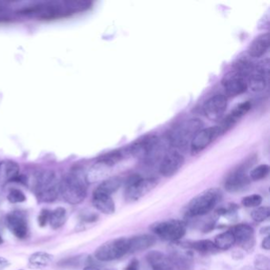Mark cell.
Instances as JSON below:
<instances>
[{
	"label": "cell",
	"mask_w": 270,
	"mask_h": 270,
	"mask_svg": "<svg viewBox=\"0 0 270 270\" xmlns=\"http://www.w3.org/2000/svg\"><path fill=\"white\" fill-rule=\"evenodd\" d=\"M90 5L92 2L86 0L52 1L22 8L18 10V13L23 16H34L39 20H58L88 10Z\"/></svg>",
	"instance_id": "6da1fadb"
},
{
	"label": "cell",
	"mask_w": 270,
	"mask_h": 270,
	"mask_svg": "<svg viewBox=\"0 0 270 270\" xmlns=\"http://www.w3.org/2000/svg\"><path fill=\"white\" fill-rule=\"evenodd\" d=\"M254 64L246 60H240L234 68L225 74L222 86L228 97H237L245 93L248 89V77Z\"/></svg>",
	"instance_id": "7a4b0ae2"
},
{
	"label": "cell",
	"mask_w": 270,
	"mask_h": 270,
	"mask_svg": "<svg viewBox=\"0 0 270 270\" xmlns=\"http://www.w3.org/2000/svg\"><path fill=\"white\" fill-rule=\"evenodd\" d=\"M88 184L86 174L80 169L74 170L60 181V194L67 203L76 206L85 200Z\"/></svg>",
	"instance_id": "3957f363"
},
{
	"label": "cell",
	"mask_w": 270,
	"mask_h": 270,
	"mask_svg": "<svg viewBox=\"0 0 270 270\" xmlns=\"http://www.w3.org/2000/svg\"><path fill=\"white\" fill-rule=\"evenodd\" d=\"M222 198V192L220 188H208L188 202L184 211L186 216L196 218L208 215L221 202Z\"/></svg>",
	"instance_id": "277c9868"
},
{
	"label": "cell",
	"mask_w": 270,
	"mask_h": 270,
	"mask_svg": "<svg viewBox=\"0 0 270 270\" xmlns=\"http://www.w3.org/2000/svg\"><path fill=\"white\" fill-rule=\"evenodd\" d=\"M203 122L198 118H190L182 120L168 134L170 144L180 150L186 149L198 132L203 128Z\"/></svg>",
	"instance_id": "5b68a950"
},
{
	"label": "cell",
	"mask_w": 270,
	"mask_h": 270,
	"mask_svg": "<svg viewBox=\"0 0 270 270\" xmlns=\"http://www.w3.org/2000/svg\"><path fill=\"white\" fill-rule=\"evenodd\" d=\"M60 182L52 170L40 172L35 177L34 191L39 202L51 203L58 199Z\"/></svg>",
	"instance_id": "8992f818"
},
{
	"label": "cell",
	"mask_w": 270,
	"mask_h": 270,
	"mask_svg": "<svg viewBox=\"0 0 270 270\" xmlns=\"http://www.w3.org/2000/svg\"><path fill=\"white\" fill-rule=\"evenodd\" d=\"M257 161V156H251L244 160L240 165L232 169L225 178L224 186L226 192L236 194L245 190L249 186L251 181L248 170Z\"/></svg>",
	"instance_id": "52a82bcc"
},
{
	"label": "cell",
	"mask_w": 270,
	"mask_h": 270,
	"mask_svg": "<svg viewBox=\"0 0 270 270\" xmlns=\"http://www.w3.org/2000/svg\"><path fill=\"white\" fill-rule=\"evenodd\" d=\"M157 184L158 180L154 178H144L138 174L130 175L124 183V199L128 202H136L154 190Z\"/></svg>",
	"instance_id": "ba28073f"
},
{
	"label": "cell",
	"mask_w": 270,
	"mask_h": 270,
	"mask_svg": "<svg viewBox=\"0 0 270 270\" xmlns=\"http://www.w3.org/2000/svg\"><path fill=\"white\" fill-rule=\"evenodd\" d=\"M160 146L158 137L154 134H148L136 140L126 149V152L135 158L150 162L154 160L156 153H158Z\"/></svg>",
	"instance_id": "9c48e42d"
},
{
	"label": "cell",
	"mask_w": 270,
	"mask_h": 270,
	"mask_svg": "<svg viewBox=\"0 0 270 270\" xmlns=\"http://www.w3.org/2000/svg\"><path fill=\"white\" fill-rule=\"evenodd\" d=\"M150 229L161 240L177 242L186 234L187 224L180 220H168L156 222L152 225Z\"/></svg>",
	"instance_id": "30bf717a"
},
{
	"label": "cell",
	"mask_w": 270,
	"mask_h": 270,
	"mask_svg": "<svg viewBox=\"0 0 270 270\" xmlns=\"http://www.w3.org/2000/svg\"><path fill=\"white\" fill-rule=\"evenodd\" d=\"M128 254V238L120 237L107 241L96 249L94 258L103 262L118 260Z\"/></svg>",
	"instance_id": "8fae6325"
},
{
	"label": "cell",
	"mask_w": 270,
	"mask_h": 270,
	"mask_svg": "<svg viewBox=\"0 0 270 270\" xmlns=\"http://www.w3.org/2000/svg\"><path fill=\"white\" fill-rule=\"evenodd\" d=\"M168 256L176 270H195L194 254L181 242H173L168 248Z\"/></svg>",
	"instance_id": "7c38bea8"
},
{
	"label": "cell",
	"mask_w": 270,
	"mask_h": 270,
	"mask_svg": "<svg viewBox=\"0 0 270 270\" xmlns=\"http://www.w3.org/2000/svg\"><path fill=\"white\" fill-rule=\"evenodd\" d=\"M219 126H212V127L204 128L198 132L196 135L194 136L190 145V152L192 156H196L199 153L206 150L208 146L218 138L222 136Z\"/></svg>",
	"instance_id": "4fadbf2b"
},
{
	"label": "cell",
	"mask_w": 270,
	"mask_h": 270,
	"mask_svg": "<svg viewBox=\"0 0 270 270\" xmlns=\"http://www.w3.org/2000/svg\"><path fill=\"white\" fill-rule=\"evenodd\" d=\"M230 230L236 238V244H238L242 249L248 253L254 250L256 240L254 229L250 225L238 224L232 226Z\"/></svg>",
	"instance_id": "5bb4252c"
},
{
	"label": "cell",
	"mask_w": 270,
	"mask_h": 270,
	"mask_svg": "<svg viewBox=\"0 0 270 270\" xmlns=\"http://www.w3.org/2000/svg\"><path fill=\"white\" fill-rule=\"evenodd\" d=\"M228 107V98L222 94H215L208 99L203 106L204 114L212 122L220 120Z\"/></svg>",
	"instance_id": "9a60e30c"
},
{
	"label": "cell",
	"mask_w": 270,
	"mask_h": 270,
	"mask_svg": "<svg viewBox=\"0 0 270 270\" xmlns=\"http://www.w3.org/2000/svg\"><path fill=\"white\" fill-rule=\"evenodd\" d=\"M268 81V63L264 61L254 65L248 77V88L254 92H260L267 86Z\"/></svg>",
	"instance_id": "2e32d148"
},
{
	"label": "cell",
	"mask_w": 270,
	"mask_h": 270,
	"mask_svg": "<svg viewBox=\"0 0 270 270\" xmlns=\"http://www.w3.org/2000/svg\"><path fill=\"white\" fill-rule=\"evenodd\" d=\"M184 164V156L178 152L172 150L164 154L160 162L158 170L164 177L170 178L178 172Z\"/></svg>",
	"instance_id": "e0dca14e"
},
{
	"label": "cell",
	"mask_w": 270,
	"mask_h": 270,
	"mask_svg": "<svg viewBox=\"0 0 270 270\" xmlns=\"http://www.w3.org/2000/svg\"><path fill=\"white\" fill-rule=\"evenodd\" d=\"M8 228L16 238L24 240L29 234V226L26 216L21 212H12L6 216Z\"/></svg>",
	"instance_id": "ac0fdd59"
},
{
	"label": "cell",
	"mask_w": 270,
	"mask_h": 270,
	"mask_svg": "<svg viewBox=\"0 0 270 270\" xmlns=\"http://www.w3.org/2000/svg\"><path fill=\"white\" fill-rule=\"evenodd\" d=\"M250 108L251 102L249 101L244 102L234 107V110H232L228 116H225L218 124L222 135L234 127L237 124V122L249 112Z\"/></svg>",
	"instance_id": "d6986e66"
},
{
	"label": "cell",
	"mask_w": 270,
	"mask_h": 270,
	"mask_svg": "<svg viewBox=\"0 0 270 270\" xmlns=\"http://www.w3.org/2000/svg\"><path fill=\"white\" fill-rule=\"evenodd\" d=\"M156 242V236L148 234H138L132 236L131 238H128V254L146 250L153 246Z\"/></svg>",
	"instance_id": "ffe728a7"
},
{
	"label": "cell",
	"mask_w": 270,
	"mask_h": 270,
	"mask_svg": "<svg viewBox=\"0 0 270 270\" xmlns=\"http://www.w3.org/2000/svg\"><path fill=\"white\" fill-rule=\"evenodd\" d=\"M270 48V34L264 32L254 39L248 47V52L250 58H260L266 55Z\"/></svg>",
	"instance_id": "44dd1931"
},
{
	"label": "cell",
	"mask_w": 270,
	"mask_h": 270,
	"mask_svg": "<svg viewBox=\"0 0 270 270\" xmlns=\"http://www.w3.org/2000/svg\"><path fill=\"white\" fill-rule=\"evenodd\" d=\"M146 260L152 270H176L168 256L161 251H149L146 254Z\"/></svg>",
	"instance_id": "7402d4cb"
},
{
	"label": "cell",
	"mask_w": 270,
	"mask_h": 270,
	"mask_svg": "<svg viewBox=\"0 0 270 270\" xmlns=\"http://www.w3.org/2000/svg\"><path fill=\"white\" fill-rule=\"evenodd\" d=\"M92 203L96 210L106 215H110L114 213L116 210L115 203L112 200V196H108L106 194L94 191Z\"/></svg>",
	"instance_id": "603a6c76"
},
{
	"label": "cell",
	"mask_w": 270,
	"mask_h": 270,
	"mask_svg": "<svg viewBox=\"0 0 270 270\" xmlns=\"http://www.w3.org/2000/svg\"><path fill=\"white\" fill-rule=\"evenodd\" d=\"M184 248L191 250H195L202 255L215 254L219 250L217 249L214 242L210 240H196V241L181 242Z\"/></svg>",
	"instance_id": "cb8c5ba5"
},
{
	"label": "cell",
	"mask_w": 270,
	"mask_h": 270,
	"mask_svg": "<svg viewBox=\"0 0 270 270\" xmlns=\"http://www.w3.org/2000/svg\"><path fill=\"white\" fill-rule=\"evenodd\" d=\"M54 258V255L46 253L44 251L35 252L30 257L29 266L32 268H38V270L46 268L52 262Z\"/></svg>",
	"instance_id": "d4e9b609"
},
{
	"label": "cell",
	"mask_w": 270,
	"mask_h": 270,
	"mask_svg": "<svg viewBox=\"0 0 270 270\" xmlns=\"http://www.w3.org/2000/svg\"><path fill=\"white\" fill-rule=\"evenodd\" d=\"M122 184V179L120 177L115 176V177L108 178L103 180L94 191L111 196L112 194L116 192L120 188Z\"/></svg>",
	"instance_id": "484cf974"
},
{
	"label": "cell",
	"mask_w": 270,
	"mask_h": 270,
	"mask_svg": "<svg viewBox=\"0 0 270 270\" xmlns=\"http://www.w3.org/2000/svg\"><path fill=\"white\" fill-rule=\"evenodd\" d=\"M92 263V258L88 255L81 254L78 256H73V257L68 258L61 260L58 266L62 268H78L80 267L86 266ZM84 266V267H85Z\"/></svg>",
	"instance_id": "4316f807"
},
{
	"label": "cell",
	"mask_w": 270,
	"mask_h": 270,
	"mask_svg": "<svg viewBox=\"0 0 270 270\" xmlns=\"http://www.w3.org/2000/svg\"><path fill=\"white\" fill-rule=\"evenodd\" d=\"M110 168H108L107 166L96 162V165L90 170L88 174H86V182L88 183H94L105 180L110 173Z\"/></svg>",
	"instance_id": "83f0119b"
},
{
	"label": "cell",
	"mask_w": 270,
	"mask_h": 270,
	"mask_svg": "<svg viewBox=\"0 0 270 270\" xmlns=\"http://www.w3.org/2000/svg\"><path fill=\"white\" fill-rule=\"evenodd\" d=\"M127 154L126 152L122 150H114L101 154L97 158V162L107 166L108 168H112V166L116 165L122 160H124V156Z\"/></svg>",
	"instance_id": "f1b7e54d"
},
{
	"label": "cell",
	"mask_w": 270,
	"mask_h": 270,
	"mask_svg": "<svg viewBox=\"0 0 270 270\" xmlns=\"http://www.w3.org/2000/svg\"><path fill=\"white\" fill-rule=\"evenodd\" d=\"M0 170L4 174L5 181L8 182H14L20 175V166L13 161H5L0 164Z\"/></svg>",
	"instance_id": "f546056e"
},
{
	"label": "cell",
	"mask_w": 270,
	"mask_h": 270,
	"mask_svg": "<svg viewBox=\"0 0 270 270\" xmlns=\"http://www.w3.org/2000/svg\"><path fill=\"white\" fill-rule=\"evenodd\" d=\"M213 242L219 250H228L236 244V238L229 230L217 234Z\"/></svg>",
	"instance_id": "4dcf8cb0"
},
{
	"label": "cell",
	"mask_w": 270,
	"mask_h": 270,
	"mask_svg": "<svg viewBox=\"0 0 270 270\" xmlns=\"http://www.w3.org/2000/svg\"><path fill=\"white\" fill-rule=\"evenodd\" d=\"M67 220V211L64 208L58 207L50 212V226L54 230L60 228Z\"/></svg>",
	"instance_id": "1f68e13d"
},
{
	"label": "cell",
	"mask_w": 270,
	"mask_h": 270,
	"mask_svg": "<svg viewBox=\"0 0 270 270\" xmlns=\"http://www.w3.org/2000/svg\"><path fill=\"white\" fill-rule=\"evenodd\" d=\"M270 173V166L267 164H260L251 170L249 174L250 181L258 182L266 178Z\"/></svg>",
	"instance_id": "d6a6232c"
},
{
	"label": "cell",
	"mask_w": 270,
	"mask_h": 270,
	"mask_svg": "<svg viewBox=\"0 0 270 270\" xmlns=\"http://www.w3.org/2000/svg\"><path fill=\"white\" fill-rule=\"evenodd\" d=\"M270 216V210L268 206H259L255 208L251 212L250 216L254 221L257 222H264L268 219Z\"/></svg>",
	"instance_id": "836d02e7"
},
{
	"label": "cell",
	"mask_w": 270,
	"mask_h": 270,
	"mask_svg": "<svg viewBox=\"0 0 270 270\" xmlns=\"http://www.w3.org/2000/svg\"><path fill=\"white\" fill-rule=\"evenodd\" d=\"M262 196L259 194H251L242 199V206L246 208H257L262 203Z\"/></svg>",
	"instance_id": "e575fe53"
},
{
	"label": "cell",
	"mask_w": 270,
	"mask_h": 270,
	"mask_svg": "<svg viewBox=\"0 0 270 270\" xmlns=\"http://www.w3.org/2000/svg\"><path fill=\"white\" fill-rule=\"evenodd\" d=\"M270 260L266 255H256L254 260V267L256 270H270Z\"/></svg>",
	"instance_id": "d590c367"
},
{
	"label": "cell",
	"mask_w": 270,
	"mask_h": 270,
	"mask_svg": "<svg viewBox=\"0 0 270 270\" xmlns=\"http://www.w3.org/2000/svg\"><path fill=\"white\" fill-rule=\"evenodd\" d=\"M8 200L12 204L22 203L26 200V196L20 190L12 188L8 194Z\"/></svg>",
	"instance_id": "8d00e7d4"
},
{
	"label": "cell",
	"mask_w": 270,
	"mask_h": 270,
	"mask_svg": "<svg viewBox=\"0 0 270 270\" xmlns=\"http://www.w3.org/2000/svg\"><path fill=\"white\" fill-rule=\"evenodd\" d=\"M50 212L51 211L46 210V208L40 211V214L38 217V225L40 228H44L48 224V220H50Z\"/></svg>",
	"instance_id": "74e56055"
},
{
	"label": "cell",
	"mask_w": 270,
	"mask_h": 270,
	"mask_svg": "<svg viewBox=\"0 0 270 270\" xmlns=\"http://www.w3.org/2000/svg\"><path fill=\"white\" fill-rule=\"evenodd\" d=\"M98 215L94 212L86 213L81 216V221L86 224H92L98 220Z\"/></svg>",
	"instance_id": "f35d334b"
},
{
	"label": "cell",
	"mask_w": 270,
	"mask_h": 270,
	"mask_svg": "<svg viewBox=\"0 0 270 270\" xmlns=\"http://www.w3.org/2000/svg\"><path fill=\"white\" fill-rule=\"evenodd\" d=\"M124 270H140L139 260L136 258L132 259L128 264L124 267Z\"/></svg>",
	"instance_id": "ab89813d"
},
{
	"label": "cell",
	"mask_w": 270,
	"mask_h": 270,
	"mask_svg": "<svg viewBox=\"0 0 270 270\" xmlns=\"http://www.w3.org/2000/svg\"><path fill=\"white\" fill-rule=\"evenodd\" d=\"M82 270H115L114 268H108V267L102 266L98 264H92L84 267Z\"/></svg>",
	"instance_id": "60d3db41"
},
{
	"label": "cell",
	"mask_w": 270,
	"mask_h": 270,
	"mask_svg": "<svg viewBox=\"0 0 270 270\" xmlns=\"http://www.w3.org/2000/svg\"><path fill=\"white\" fill-rule=\"evenodd\" d=\"M8 18V9L2 2H0V22L6 20Z\"/></svg>",
	"instance_id": "b9f144b4"
},
{
	"label": "cell",
	"mask_w": 270,
	"mask_h": 270,
	"mask_svg": "<svg viewBox=\"0 0 270 270\" xmlns=\"http://www.w3.org/2000/svg\"><path fill=\"white\" fill-rule=\"evenodd\" d=\"M232 258L238 260L244 258V254L241 250H234L232 254Z\"/></svg>",
	"instance_id": "7bdbcfd3"
},
{
	"label": "cell",
	"mask_w": 270,
	"mask_h": 270,
	"mask_svg": "<svg viewBox=\"0 0 270 270\" xmlns=\"http://www.w3.org/2000/svg\"><path fill=\"white\" fill-rule=\"evenodd\" d=\"M262 248L266 250H270V236H266L264 240L262 242Z\"/></svg>",
	"instance_id": "ee69618b"
},
{
	"label": "cell",
	"mask_w": 270,
	"mask_h": 270,
	"mask_svg": "<svg viewBox=\"0 0 270 270\" xmlns=\"http://www.w3.org/2000/svg\"><path fill=\"white\" fill-rule=\"evenodd\" d=\"M10 262L5 258L0 257V270L10 266Z\"/></svg>",
	"instance_id": "f6af8a7d"
},
{
	"label": "cell",
	"mask_w": 270,
	"mask_h": 270,
	"mask_svg": "<svg viewBox=\"0 0 270 270\" xmlns=\"http://www.w3.org/2000/svg\"><path fill=\"white\" fill-rule=\"evenodd\" d=\"M270 226H264L260 229L259 230V233L262 236H270Z\"/></svg>",
	"instance_id": "bcb514c9"
},
{
	"label": "cell",
	"mask_w": 270,
	"mask_h": 270,
	"mask_svg": "<svg viewBox=\"0 0 270 270\" xmlns=\"http://www.w3.org/2000/svg\"><path fill=\"white\" fill-rule=\"evenodd\" d=\"M4 244V240H2V237L0 236V245H2Z\"/></svg>",
	"instance_id": "7dc6e473"
},
{
	"label": "cell",
	"mask_w": 270,
	"mask_h": 270,
	"mask_svg": "<svg viewBox=\"0 0 270 270\" xmlns=\"http://www.w3.org/2000/svg\"></svg>",
	"instance_id": "c3c4849f"
}]
</instances>
